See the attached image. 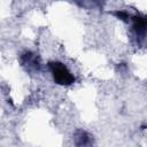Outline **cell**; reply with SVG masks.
<instances>
[{
  "instance_id": "cell-1",
  "label": "cell",
  "mask_w": 147,
  "mask_h": 147,
  "mask_svg": "<svg viewBox=\"0 0 147 147\" xmlns=\"http://www.w3.org/2000/svg\"><path fill=\"white\" fill-rule=\"evenodd\" d=\"M54 77L61 84H68L72 80L71 75L69 74V71L63 65H56L54 68Z\"/></svg>"
}]
</instances>
